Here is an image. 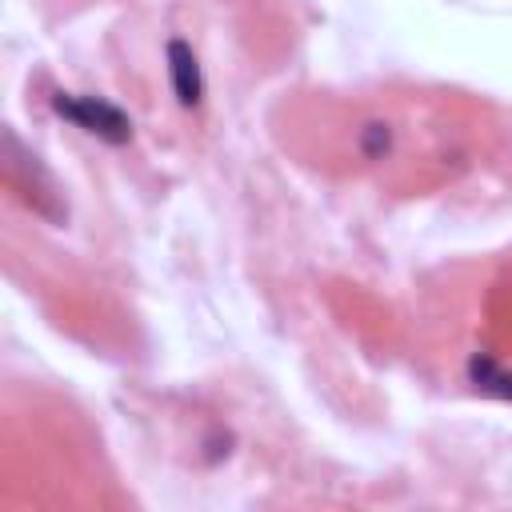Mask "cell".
<instances>
[{"mask_svg":"<svg viewBox=\"0 0 512 512\" xmlns=\"http://www.w3.org/2000/svg\"><path fill=\"white\" fill-rule=\"evenodd\" d=\"M56 112L60 116H68L72 124H80L84 132H96V136H104V140H112V144H120V140H128V120H124V112L120 108H112V104H104V100H96V96H56Z\"/></svg>","mask_w":512,"mask_h":512,"instance_id":"cell-1","label":"cell"},{"mask_svg":"<svg viewBox=\"0 0 512 512\" xmlns=\"http://www.w3.org/2000/svg\"><path fill=\"white\" fill-rule=\"evenodd\" d=\"M168 68H172L176 100H180L184 108H196V104H200V92H204V84H200V68H196V56H192V48H188L184 40H172V44H168Z\"/></svg>","mask_w":512,"mask_h":512,"instance_id":"cell-2","label":"cell"},{"mask_svg":"<svg viewBox=\"0 0 512 512\" xmlns=\"http://www.w3.org/2000/svg\"><path fill=\"white\" fill-rule=\"evenodd\" d=\"M472 376L488 388V392H500V396H512V376H504V372H496L492 368V360H472Z\"/></svg>","mask_w":512,"mask_h":512,"instance_id":"cell-3","label":"cell"}]
</instances>
